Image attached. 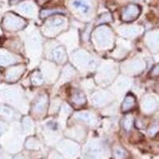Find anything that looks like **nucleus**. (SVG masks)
Listing matches in <instances>:
<instances>
[{"label":"nucleus","mask_w":159,"mask_h":159,"mask_svg":"<svg viewBox=\"0 0 159 159\" xmlns=\"http://www.w3.org/2000/svg\"><path fill=\"white\" fill-rule=\"evenodd\" d=\"M73 5H74L76 7L80 8V9H81L82 11L85 13L88 12L89 10V6H88L86 3H84V2H80V1H75V2H73Z\"/></svg>","instance_id":"nucleus-1"}]
</instances>
